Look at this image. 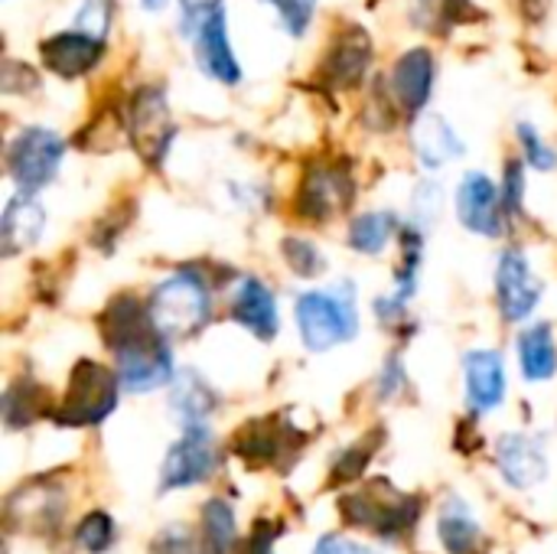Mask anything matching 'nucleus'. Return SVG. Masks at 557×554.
Instances as JSON below:
<instances>
[{
	"instance_id": "obj_28",
	"label": "nucleus",
	"mask_w": 557,
	"mask_h": 554,
	"mask_svg": "<svg viewBox=\"0 0 557 554\" xmlns=\"http://www.w3.org/2000/svg\"><path fill=\"white\" fill-rule=\"evenodd\" d=\"M281 251H284V258H287L290 271H294V274H300V278H317V274H323V271H326V261H323L320 248H317L313 242H307V238L290 235V238H284Z\"/></svg>"
},
{
	"instance_id": "obj_26",
	"label": "nucleus",
	"mask_w": 557,
	"mask_h": 554,
	"mask_svg": "<svg viewBox=\"0 0 557 554\" xmlns=\"http://www.w3.org/2000/svg\"><path fill=\"white\" fill-rule=\"evenodd\" d=\"M42 402H46V392L33 382H16L7 389L3 395V418H7V428H23V424H33L42 411Z\"/></svg>"
},
{
	"instance_id": "obj_19",
	"label": "nucleus",
	"mask_w": 557,
	"mask_h": 554,
	"mask_svg": "<svg viewBox=\"0 0 557 554\" xmlns=\"http://www.w3.org/2000/svg\"><path fill=\"white\" fill-rule=\"evenodd\" d=\"M411 144H414L418 160L428 170H437V167H444V163H450V160H457L463 153L460 137L454 134V127L441 114H421L414 131H411Z\"/></svg>"
},
{
	"instance_id": "obj_20",
	"label": "nucleus",
	"mask_w": 557,
	"mask_h": 554,
	"mask_svg": "<svg viewBox=\"0 0 557 554\" xmlns=\"http://www.w3.org/2000/svg\"><path fill=\"white\" fill-rule=\"evenodd\" d=\"M519 362L522 376L529 382H548L557 372V343L555 330L548 323H539L519 336Z\"/></svg>"
},
{
	"instance_id": "obj_3",
	"label": "nucleus",
	"mask_w": 557,
	"mask_h": 554,
	"mask_svg": "<svg viewBox=\"0 0 557 554\" xmlns=\"http://www.w3.org/2000/svg\"><path fill=\"white\" fill-rule=\"evenodd\" d=\"M346 522L362 526L382 539H398L405 535L418 519H421V500L418 496H405L398 490H392L388 483H372L362 493H352L339 503Z\"/></svg>"
},
{
	"instance_id": "obj_13",
	"label": "nucleus",
	"mask_w": 557,
	"mask_h": 554,
	"mask_svg": "<svg viewBox=\"0 0 557 554\" xmlns=\"http://www.w3.org/2000/svg\"><path fill=\"white\" fill-rule=\"evenodd\" d=\"M349 202H352V180L336 167H320L300 186L297 209H300V216L323 222V219L343 212Z\"/></svg>"
},
{
	"instance_id": "obj_30",
	"label": "nucleus",
	"mask_w": 557,
	"mask_h": 554,
	"mask_svg": "<svg viewBox=\"0 0 557 554\" xmlns=\"http://www.w3.org/2000/svg\"><path fill=\"white\" fill-rule=\"evenodd\" d=\"M268 3L277 10L284 29L290 36H304L310 20H313V13H317V0H268Z\"/></svg>"
},
{
	"instance_id": "obj_1",
	"label": "nucleus",
	"mask_w": 557,
	"mask_h": 554,
	"mask_svg": "<svg viewBox=\"0 0 557 554\" xmlns=\"http://www.w3.org/2000/svg\"><path fill=\"white\" fill-rule=\"evenodd\" d=\"M150 320L166 340H189L196 336L209 317H212V300L196 271H176L166 281H160L150 294Z\"/></svg>"
},
{
	"instance_id": "obj_11",
	"label": "nucleus",
	"mask_w": 557,
	"mask_h": 554,
	"mask_svg": "<svg viewBox=\"0 0 557 554\" xmlns=\"http://www.w3.org/2000/svg\"><path fill=\"white\" fill-rule=\"evenodd\" d=\"M196 59L199 69L222 82V85H238L242 82V69L235 59V49L228 42V29H225V10H212L199 26H196Z\"/></svg>"
},
{
	"instance_id": "obj_27",
	"label": "nucleus",
	"mask_w": 557,
	"mask_h": 554,
	"mask_svg": "<svg viewBox=\"0 0 557 554\" xmlns=\"http://www.w3.org/2000/svg\"><path fill=\"white\" fill-rule=\"evenodd\" d=\"M202 526H206V545L212 554H228L235 549V513L228 503L212 500L202 509Z\"/></svg>"
},
{
	"instance_id": "obj_37",
	"label": "nucleus",
	"mask_w": 557,
	"mask_h": 554,
	"mask_svg": "<svg viewBox=\"0 0 557 554\" xmlns=\"http://www.w3.org/2000/svg\"><path fill=\"white\" fill-rule=\"evenodd\" d=\"M186 26H199L212 10H219V0H180Z\"/></svg>"
},
{
	"instance_id": "obj_36",
	"label": "nucleus",
	"mask_w": 557,
	"mask_h": 554,
	"mask_svg": "<svg viewBox=\"0 0 557 554\" xmlns=\"http://www.w3.org/2000/svg\"><path fill=\"white\" fill-rule=\"evenodd\" d=\"M313 554H375V552H372V549H366V545H359V542L326 535V539H320V545H317V552Z\"/></svg>"
},
{
	"instance_id": "obj_8",
	"label": "nucleus",
	"mask_w": 557,
	"mask_h": 554,
	"mask_svg": "<svg viewBox=\"0 0 557 554\" xmlns=\"http://www.w3.org/2000/svg\"><path fill=\"white\" fill-rule=\"evenodd\" d=\"M503 209H506V196L486 173H467L460 180L457 216L470 232L486 235V238L503 235V216H506Z\"/></svg>"
},
{
	"instance_id": "obj_17",
	"label": "nucleus",
	"mask_w": 557,
	"mask_h": 554,
	"mask_svg": "<svg viewBox=\"0 0 557 554\" xmlns=\"http://www.w3.org/2000/svg\"><path fill=\"white\" fill-rule=\"evenodd\" d=\"M232 320L242 323L248 333H255L258 340H274L277 333V304L274 294L264 281L258 278H245L232 297Z\"/></svg>"
},
{
	"instance_id": "obj_23",
	"label": "nucleus",
	"mask_w": 557,
	"mask_h": 554,
	"mask_svg": "<svg viewBox=\"0 0 557 554\" xmlns=\"http://www.w3.org/2000/svg\"><path fill=\"white\" fill-rule=\"evenodd\" d=\"M437 529H441L444 549L450 554H473L476 552V545H480V526H476V519L470 516L467 503H460V500H450V503L441 509Z\"/></svg>"
},
{
	"instance_id": "obj_32",
	"label": "nucleus",
	"mask_w": 557,
	"mask_h": 554,
	"mask_svg": "<svg viewBox=\"0 0 557 554\" xmlns=\"http://www.w3.org/2000/svg\"><path fill=\"white\" fill-rule=\"evenodd\" d=\"M519 140H522V150H525V160L539 170H555L557 157L555 150L539 137V131L532 124H522L519 127Z\"/></svg>"
},
{
	"instance_id": "obj_6",
	"label": "nucleus",
	"mask_w": 557,
	"mask_h": 554,
	"mask_svg": "<svg viewBox=\"0 0 557 554\" xmlns=\"http://www.w3.org/2000/svg\"><path fill=\"white\" fill-rule=\"evenodd\" d=\"M160 330H150L131 343L111 349L117 356V379L131 392H153L173 379V356Z\"/></svg>"
},
{
	"instance_id": "obj_16",
	"label": "nucleus",
	"mask_w": 557,
	"mask_h": 554,
	"mask_svg": "<svg viewBox=\"0 0 557 554\" xmlns=\"http://www.w3.org/2000/svg\"><path fill=\"white\" fill-rule=\"evenodd\" d=\"M434 88V59L428 49H408L392 69V95L408 111L418 114Z\"/></svg>"
},
{
	"instance_id": "obj_7",
	"label": "nucleus",
	"mask_w": 557,
	"mask_h": 554,
	"mask_svg": "<svg viewBox=\"0 0 557 554\" xmlns=\"http://www.w3.org/2000/svg\"><path fill=\"white\" fill-rule=\"evenodd\" d=\"M215 470V444L212 434L206 431V424L186 428V434L170 447L166 460H163V473H160V490H186L199 480H206Z\"/></svg>"
},
{
	"instance_id": "obj_5",
	"label": "nucleus",
	"mask_w": 557,
	"mask_h": 554,
	"mask_svg": "<svg viewBox=\"0 0 557 554\" xmlns=\"http://www.w3.org/2000/svg\"><path fill=\"white\" fill-rule=\"evenodd\" d=\"M114 405H117V379L104 366L85 359L72 369L69 392L55 408V421L72 428L98 424L114 411Z\"/></svg>"
},
{
	"instance_id": "obj_15",
	"label": "nucleus",
	"mask_w": 557,
	"mask_h": 554,
	"mask_svg": "<svg viewBox=\"0 0 557 554\" xmlns=\"http://www.w3.org/2000/svg\"><path fill=\"white\" fill-rule=\"evenodd\" d=\"M463 372H467V402L473 405V411H493L503 405L506 398V369H503V356L493 349H473L463 359Z\"/></svg>"
},
{
	"instance_id": "obj_29",
	"label": "nucleus",
	"mask_w": 557,
	"mask_h": 554,
	"mask_svg": "<svg viewBox=\"0 0 557 554\" xmlns=\"http://www.w3.org/2000/svg\"><path fill=\"white\" fill-rule=\"evenodd\" d=\"M111 532H114V526H111V516H108V513H88V516L78 522V529H75V542H78L85 552L98 554L111 545Z\"/></svg>"
},
{
	"instance_id": "obj_38",
	"label": "nucleus",
	"mask_w": 557,
	"mask_h": 554,
	"mask_svg": "<svg viewBox=\"0 0 557 554\" xmlns=\"http://www.w3.org/2000/svg\"><path fill=\"white\" fill-rule=\"evenodd\" d=\"M140 3H144V10H150V13H157V10L166 7V0H140Z\"/></svg>"
},
{
	"instance_id": "obj_4",
	"label": "nucleus",
	"mask_w": 557,
	"mask_h": 554,
	"mask_svg": "<svg viewBox=\"0 0 557 554\" xmlns=\"http://www.w3.org/2000/svg\"><path fill=\"white\" fill-rule=\"evenodd\" d=\"M65 144L49 127H23L7 147V173L23 193H36L59 173Z\"/></svg>"
},
{
	"instance_id": "obj_2",
	"label": "nucleus",
	"mask_w": 557,
	"mask_h": 554,
	"mask_svg": "<svg viewBox=\"0 0 557 554\" xmlns=\"http://www.w3.org/2000/svg\"><path fill=\"white\" fill-rule=\"evenodd\" d=\"M297 327L313 353H326L339 343H349L359 330L352 284L343 281L333 291H310L297 300Z\"/></svg>"
},
{
	"instance_id": "obj_9",
	"label": "nucleus",
	"mask_w": 557,
	"mask_h": 554,
	"mask_svg": "<svg viewBox=\"0 0 557 554\" xmlns=\"http://www.w3.org/2000/svg\"><path fill=\"white\" fill-rule=\"evenodd\" d=\"M170 137H173V121H170L163 88L137 91V98L131 104V140H134L137 153L147 163H160Z\"/></svg>"
},
{
	"instance_id": "obj_31",
	"label": "nucleus",
	"mask_w": 557,
	"mask_h": 554,
	"mask_svg": "<svg viewBox=\"0 0 557 554\" xmlns=\"http://www.w3.org/2000/svg\"><path fill=\"white\" fill-rule=\"evenodd\" d=\"M108 23H111V0H82V7L75 13V29L78 33L104 39Z\"/></svg>"
},
{
	"instance_id": "obj_33",
	"label": "nucleus",
	"mask_w": 557,
	"mask_h": 554,
	"mask_svg": "<svg viewBox=\"0 0 557 554\" xmlns=\"http://www.w3.org/2000/svg\"><path fill=\"white\" fill-rule=\"evenodd\" d=\"M153 552L157 554H199V549H196V542H193V535H189V529H186V526H170V529H163V532L157 535V542H153Z\"/></svg>"
},
{
	"instance_id": "obj_18",
	"label": "nucleus",
	"mask_w": 557,
	"mask_h": 554,
	"mask_svg": "<svg viewBox=\"0 0 557 554\" xmlns=\"http://www.w3.org/2000/svg\"><path fill=\"white\" fill-rule=\"evenodd\" d=\"M46 229V212L39 206V199L33 193H16L7 209H3V222H0V245H3V255H16L29 245L39 242Z\"/></svg>"
},
{
	"instance_id": "obj_12",
	"label": "nucleus",
	"mask_w": 557,
	"mask_h": 554,
	"mask_svg": "<svg viewBox=\"0 0 557 554\" xmlns=\"http://www.w3.org/2000/svg\"><path fill=\"white\" fill-rule=\"evenodd\" d=\"M496 464L516 490H532L548 477L545 451L529 434H506L496 444Z\"/></svg>"
},
{
	"instance_id": "obj_10",
	"label": "nucleus",
	"mask_w": 557,
	"mask_h": 554,
	"mask_svg": "<svg viewBox=\"0 0 557 554\" xmlns=\"http://www.w3.org/2000/svg\"><path fill=\"white\" fill-rule=\"evenodd\" d=\"M496 297L499 310L509 323H522L532 317V310L542 300V284L535 281L529 258L519 251H506L496 268Z\"/></svg>"
},
{
	"instance_id": "obj_24",
	"label": "nucleus",
	"mask_w": 557,
	"mask_h": 554,
	"mask_svg": "<svg viewBox=\"0 0 557 554\" xmlns=\"http://www.w3.org/2000/svg\"><path fill=\"white\" fill-rule=\"evenodd\" d=\"M398 232V219L392 212H366L349 225V245L359 255H379L385 251V245L392 242V235Z\"/></svg>"
},
{
	"instance_id": "obj_21",
	"label": "nucleus",
	"mask_w": 557,
	"mask_h": 554,
	"mask_svg": "<svg viewBox=\"0 0 557 554\" xmlns=\"http://www.w3.org/2000/svg\"><path fill=\"white\" fill-rule=\"evenodd\" d=\"M170 408H173V415H176V421L183 428H196V424H206V418L212 415L215 395L209 392V385L196 372H183L176 389H173Z\"/></svg>"
},
{
	"instance_id": "obj_34",
	"label": "nucleus",
	"mask_w": 557,
	"mask_h": 554,
	"mask_svg": "<svg viewBox=\"0 0 557 554\" xmlns=\"http://www.w3.org/2000/svg\"><path fill=\"white\" fill-rule=\"evenodd\" d=\"M369 454H372V447H366V444H356V447H349L343 457H336L333 477H336V480H356V477L366 470V464H369Z\"/></svg>"
},
{
	"instance_id": "obj_35",
	"label": "nucleus",
	"mask_w": 557,
	"mask_h": 554,
	"mask_svg": "<svg viewBox=\"0 0 557 554\" xmlns=\"http://www.w3.org/2000/svg\"><path fill=\"white\" fill-rule=\"evenodd\" d=\"M522 193H525L522 167H519V163H509V167H506V189H503V196H506V209H509V212H516V209L522 206Z\"/></svg>"
},
{
	"instance_id": "obj_25",
	"label": "nucleus",
	"mask_w": 557,
	"mask_h": 554,
	"mask_svg": "<svg viewBox=\"0 0 557 554\" xmlns=\"http://www.w3.org/2000/svg\"><path fill=\"white\" fill-rule=\"evenodd\" d=\"M235 451L248 464H271L284 451V431H274L271 421H251V424L242 428V434L235 441Z\"/></svg>"
},
{
	"instance_id": "obj_22",
	"label": "nucleus",
	"mask_w": 557,
	"mask_h": 554,
	"mask_svg": "<svg viewBox=\"0 0 557 554\" xmlns=\"http://www.w3.org/2000/svg\"><path fill=\"white\" fill-rule=\"evenodd\" d=\"M366 69H369V39H362L359 33L339 39V46L326 59V78L343 88L356 85L366 75Z\"/></svg>"
},
{
	"instance_id": "obj_14",
	"label": "nucleus",
	"mask_w": 557,
	"mask_h": 554,
	"mask_svg": "<svg viewBox=\"0 0 557 554\" xmlns=\"http://www.w3.org/2000/svg\"><path fill=\"white\" fill-rule=\"evenodd\" d=\"M101 52H104L101 39H95L88 33H78V29L59 33V36L42 42V62L59 78H78V75L91 72L98 65Z\"/></svg>"
}]
</instances>
